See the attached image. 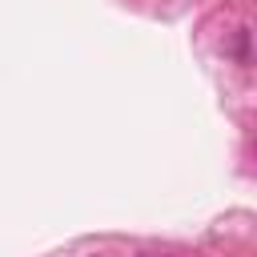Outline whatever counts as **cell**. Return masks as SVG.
I'll return each mask as SVG.
<instances>
[{
	"label": "cell",
	"instance_id": "1",
	"mask_svg": "<svg viewBox=\"0 0 257 257\" xmlns=\"http://www.w3.org/2000/svg\"><path fill=\"white\" fill-rule=\"evenodd\" d=\"M80 257H116V253H108V249H96V253H80Z\"/></svg>",
	"mask_w": 257,
	"mask_h": 257
}]
</instances>
